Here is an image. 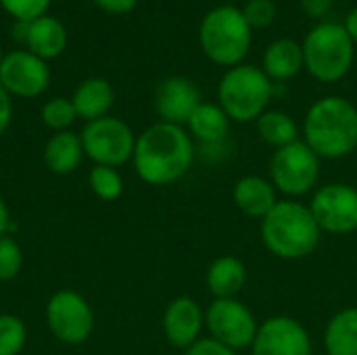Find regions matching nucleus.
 <instances>
[{"mask_svg":"<svg viewBox=\"0 0 357 355\" xmlns=\"http://www.w3.org/2000/svg\"><path fill=\"white\" fill-rule=\"evenodd\" d=\"M195 146L182 126L159 121L136 138L134 169L146 184L165 186L180 180L192 165Z\"/></svg>","mask_w":357,"mask_h":355,"instance_id":"1","label":"nucleus"},{"mask_svg":"<svg viewBox=\"0 0 357 355\" xmlns=\"http://www.w3.org/2000/svg\"><path fill=\"white\" fill-rule=\"evenodd\" d=\"M305 144L324 159H341L357 149V109L341 96L316 100L303 123Z\"/></svg>","mask_w":357,"mask_h":355,"instance_id":"2","label":"nucleus"},{"mask_svg":"<svg viewBox=\"0 0 357 355\" xmlns=\"http://www.w3.org/2000/svg\"><path fill=\"white\" fill-rule=\"evenodd\" d=\"M232 199H234V205L249 218H266L274 205L278 203L276 201V188L272 182L259 178V176H247V178H241L234 186V192H232Z\"/></svg>","mask_w":357,"mask_h":355,"instance_id":"18","label":"nucleus"},{"mask_svg":"<svg viewBox=\"0 0 357 355\" xmlns=\"http://www.w3.org/2000/svg\"><path fill=\"white\" fill-rule=\"evenodd\" d=\"M205 316L199 303L190 297L174 299L163 314V333L174 347L188 349L199 341Z\"/></svg>","mask_w":357,"mask_h":355,"instance_id":"15","label":"nucleus"},{"mask_svg":"<svg viewBox=\"0 0 357 355\" xmlns=\"http://www.w3.org/2000/svg\"><path fill=\"white\" fill-rule=\"evenodd\" d=\"M71 103L75 107L77 117L86 119L88 123V121L107 117V113L111 111L115 103V92H113V86L105 77H88L75 88Z\"/></svg>","mask_w":357,"mask_h":355,"instance_id":"17","label":"nucleus"},{"mask_svg":"<svg viewBox=\"0 0 357 355\" xmlns=\"http://www.w3.org/2000/svg\"><path fill=\"white\" fill-rule=\"evenodd\" d=\"M310 211L320 230L349 234L357 230V190L349 184H326L314 195Z\"/></svg>","mask_w":357,"mask_h":355,"instance_id":"11","label":"nucleus"},{"mask_svg":"<svg viewBox=\"0 0 357 355\" xmlns=\"http://www.w3.org/2000/svg\"><path fill=\"white\" fill-rule=\"evenodd\" d=\"M343 27H345V31L349 33V38H351V40H354V44H356L357 42V6L349 10V15H347V19H345V23H343Z\"/></svg>","mask_w":357,"mask_h":355,"instance_id":"35","label":"nucleus"},{"mask_svg":"<svg viewBox=\"0 0 357 355\" xmlns=\"http://www.w3.org/2000/svg\"><path fill=\"white\" fill-rule=\"evenodd\" d=\"M82 157H84L82 138L71 130L54 132L44 146V163L56 176L73 174L79 167Z\"/></svg>","mask_w":357,"mask_h":355,"instance_id":"20","label":"nucleus"},{"mask_svg":"<svg viewBox=\"0 0 357 355\" xmlns=\"http://www.w3.org/2000/svg\"><path fill=\"white\" fill-rule=\"evenodd\" d=\"M188 128L192 136H197L205 144H220L230 128V117L224 113L220 105L201 103L188 119Z\"/></svg>","mask_w":357,"mask_h":355,"instance_id":"22","label":"nucleus"},{"mask_svg":"<svg viewBox=\"0 0 357 355\" xmlns=\"http://www.w3.org/2000/svg\"><path fill=\"white\" fill-rule=\"evenodd\" d=\"M247 282L245 264L238 257H218L207 270V287L215 299H234Z\"/></svg>","mask_w":357,"mask_h":355,"instance_id":"21","label":"nucleus"},{"mask_svg":"<svg viewBox=\"0 0 357 355\" xmlns=\"http://www.w3.org/2000/svg\"><path fill=\"white\" fill-rule=\"evenodd\" d=\"M299 2H301V8L305 10V15L314 17V19L326 17L333 8V0H299Z\"/></svg>","mask_w":357,"mask_h":355,"instance_id":"33","label":"nucleus"},{"mask_svg":"<svg viewBox=\"0 0 357 355\" xmlns=\"http://www.w3.org/2000/svg\"><path fill=\"white\" fill-rule=\"evenodd\" d=\"M270 176L274 186L284 195H305L318 182L320 157L305 142H291L274 153L270 161Z\"/></svg>","mask_w":357,"mask_h":355,"instance_id":"8","label":"nucleus"},{"mask_svg":"<svg viewBox=\"0 0 357 355\" xmlns=\"http://www.w3.org/2000/svg\"><path fill=\"white\" fill-rule=\"evenodd\" d=\"M303 69V48L293 38L272 42L264 52V73L274 82H287Z\"/></svg>","mask_w":357,"mask_h":355,"instance_id":"19","label":"nucleus"},{"mask_svg":"<svg viewBox=\"0 0 357 355\" xmlns=\"http://www.w3.org/2000/svg\"><path fill=\"white\" fill-rule=\"evenodd\" d=\"M211 339L230 349H245L257 337V322L247 305L238 299H215L205 314Z\"/></svg>","mask_w":357,"mask_h":355,"instance_id":"10","label":"nucleus"},{"mask_svg":"<svg viewBox=\"0 0 357 355\" xmlns=\"http://www.w3.org/2000/svg\"><path fill=\"white\" fill-rule=\"evenodd\" d=\"M52 0H0V6L19 23H29L46 15Z\"/></svg>","mask_w":357,"mask_h":355,"instance_id":"29","label":"nucleus"},{"mask_svg":"<svg viewBox=\"0 0 357 355\" xmlns=\"http://www.w3.org/2000/svg\"><path fill=\"white\" fill-rule=\"evenodd\" d=\"M328 355H357V308H347L333 316L324 333Z\"/></svg>","mask_w":357,"mask_h":355,"instance_id":"23","label":"nucleus"},{"mask_svg":"<svg viewBox=\"0 0 357 355\" xmlns=\"http://www.w3.org/2000/svg\"><path fill=\"white\" fill-rule=\"evenodd\" d=\"M23 266L21 247L10 236H0V282H8L19 276Z\"/></svg>","mask_w":357,"mask_h":355,"instance_id":"28","label":"nucleus"},{"mask_svg":"<svg viewBox=\"0 0 357 355\" xmlns=\"http://www.w3.org/2000/svg\"><path fill=\"white\" fill-rule=\"evenodd\" d=\"M27 341V328L21 318L0 314V355H19Z\"/></svg>","mask_w":357,"mask_h":355,"instance_id":"27","label":"nucleus"},{"mask_svg":"<svg viewBox=\"0 0 357 355\" xmlns=\"http://www.w3.org/2000/svg\"><path fill=\"white\" fill-rule=\"evenodd\" d=\"M46 324L61 343L79 345L94 331V312L77 291H56L46 303Z\"/></svg>","mask_w":357,"mask_h":355,"instance_id":"9","label":"nucleus"},{"mask_svg":"<svg viewBox=\"0 0 357 355\" xmlns=\"http://www.w3.org/2000/svg\"><path fill=\"white\" fill-rule=\"evenodd\" d=\"M201 105V92L199 88L180 75L167 77L159 84L155 92V109L165 123L182 126L188 123L195 109Z\"/></svg>","mask_w":357,"mask_h":355,"instance_id":"14","label":"nucleus"},{"mask_svg":"<svg viewBox=\"0 0 357 355\" xmlns=\"http://www.w3.org/2000/svg\"><path fill=\"white\" fill-rule=\"evenodd\" d=\"M21 40L27 46L25 50L44 61H50L67 48V29L56 17L42 15L29 23H23Z\"/></svg>","mask_w":357,"mask_h":355,"instance_id":"16","label":"nucleus"},{"mask_svg":"<svg viewBox=\"0 0 357 355\" xmlns=\"http://www.w3.org/2000/svg\"><path fill=\"white\" fill-rule=\"evenodd\" d=\"M253 29L234 4L211 8L199 27V44L209 61L222 67H236L251 48Z\"/></svg>","mask_w":357,"mask_h":355,"instance_id":"4","label":"nucleus"},{"mask_svg":"<svg viewBox=\"0 0 357 355\" xmlns=\"http://www.w3.org/2000/svg\"><path fill=\"white\" fill-rule=\"evenodd\" d=\"M241 10L251 29H264L276 19V4L272 0H247Z\"/></svg>","mask_w":357,"mask_h":355,"instance_id":"30","label":"nucleus"},{"mask_svg":"<svg viewBox=\"0 0 357 355\" xmlns=\"http://www.w3.org/2000/svg\"><path fill=\"white\" fill-rule=\"evenodd\" d=\"M230 2H238V0H230Z\"/></svg>","mask_w":357,"mask_h":355,"instance_id":"38","label":"nucleus"},{"mask_svg":"<svg viewBox=\"0 0 357 355\" xmlns=\"http://www.w3.org/2000/svg\"><path fill=\"white\" fill-rule=\"evenodd\" d=\"M88 186L102 201H115L123 192V180H121L119 172L115 167H107V165H94L90 169Z\"/></svg>","mask_w":357,"mask_h":355,"instance_id":"25","label":"nucleus"},{"mask_svg":"<svg viewBox=\"0 0 357 355\" xmlns=\"http://www.w3.org/2000/svg\"><path fill=\"white\" fill-rule=\"evenodd\" d=\"M253 355H312V341L301 322L276 316L257 328Z\"/></svg>","mask_w":357,"mask_h":355,"instance_id":"13","label":"nucleus"},{"mask_svg":"<svg viewBox=\"0 0 357 355\" xmlns=\"http://www.w3.org/2000/svg\"><path fill=\"white\" fill-rule=\"evenodd\" d=\"M8 228H10V213H8L4 199L0 197V236H6Z\"/></svg>","mask_w":357,"mask_h":355,"instance_id":"36","label":"nucleus"},{"mask_svg":"<svg viewBox=\"0 0 357 355\" xmlns=\"http://www.w3.org/2000/svg\"><path fill=\"white\" fill-rule=\"evenodd\" d=\"M84 155L94 161V165L119 167L134 157L136 136L132 128L117 117H100L88 121L79 134Z\"/></svg>","mask_w":357,"mask_h":355,"instance_id":"7","label":"nucleus"},{"mask_svg":"<svg viewBox=\"0 0 357 355\" xmlns=\"http://www.w3.org/2000/svg\"><path fill=\"white\" fill-rule=\"evenodd\" d=\"M303 67L324 84L339 82L354 63V40L341 23H318L303 40Z\"/></svg>","mask_w":357,"mask_h":355,"instance_id":"5","label":"nucleus"},{"mask_svg":"<svg viewBox=\"0 0 357 355\" xmlns=\"http://www.w3.org/2000/svg\"><path fill=\"white\" fill-rule=\"evenodd\" d=\"M96 6H100L105 13L111 15H126L130 10H134V6L138 4V0H94Z\"/></svg>","mask_w":357,"mask_h":355,"instance_id":"32","label":"nucleus"},{"mask_svg":"<svg viewBox=\"0 0 357 355\" xmlns=\"http://www.w3.org/2000/svg\"><path fill=\"white\" fill-rule=\"evenodd\" d=\"M10 119H13V100H10V94L0 84V136L10 126Z\"/></svg>","mask_w":357,"mask_h":355,"instance_id":"34","label":"nucleus"},{"mask_svg":"<svg viewBox=\"0 0 357 355\" xmlns=\"http://www.w3.org/2000/svg\"><path fill=\"white\" fill-rule=\"evenodd\" d=\"M0 63H2V50H0Z\"/></svg>","mask_w":357,"mask_h":355,"instance_id":"37","label":"nucleus"},{"mask_svg":"<svg viewBox=\"0 0 357 355\" xmlns=\"http://www.w3.org/2000/svg\"><path fill=\"white\" fill-rule=\"evenodd\" d=\"M320 232L310 207L297 201H278L261 220L264 245L280 259H301L314 253Z\"/></svg>","mask_w":357,"mask_h":355,"instance_id":"3","label":"nucleus"},{"mask_svg":"<svg viewBox=\"0 0 357 355\" xmlns=\"http://www.w3.org/2000/svg\"><path fill=\"white\" fill-rule=\"evenodd\" d=\"M257 132L268 144H272L276 149H282L291 142H297V134H299L293 117L282 113V111L261 113L257 117Z\"/></svg>","mask_w":357,"mask_h":355,"instance_id":"24","label":"nucleus"},{"mask_svg":"<svg viewBox=\"0 0 357 355\" xmlns=\"http://www.w3.org/2000/svg\"><path fill=\"white\" fill-rule=\"evenodd\" d=\"M40 117H42V123L50 128L52 132H65L73 126V121L77 119V113H75L71 98L54 96L48 103H44Z\"/></svg>","mask_w":357,"mask_h":355,"instance_id":"26","label":"nucleus"},{"mask_svg":"<svg viewBox=\"0 0 357 355\" xmlns=\"http://www.w3.org/2000/svg\"><path fill=\"white\" fill-rule=\"evenodd\" d=\"M184 355H236L234 349L222 345L215 339H199L195 345H190Z\"/></svg>","mask_w":357,"mask_h":355,"instance_id":"31","label":"nucleus"},{"mask_svg":"<svg viewBox=\"0 0 357 355\" xmlns=\"http://www.w3.org/2000/svg\"><path fill=\"white\" fill-rule=\"evenodd\" d=\"M274 94L272 80L253 65L230 67L218 86V100L224 113L241 123L257 121Z\"/></svg>","mask_w":357,"mask_h":355,"instance_id":"6","label":"nucleus"},{"mask_svg":"<svg viewBox=\"0 0 357 355\" xmlns=\"http://www.w3.org/2000/svg\"><path fill=\"white\" fill-rule=\"evenodd\" d=\"M0 84L10 96L36 98L46 92L50 84L48 63L29 50H15L2 56Z\"/></svg>","mask_w":357,"mask_h":355,"instance_id":"12","label":"nucleus"}]
</instances>
